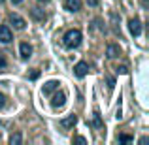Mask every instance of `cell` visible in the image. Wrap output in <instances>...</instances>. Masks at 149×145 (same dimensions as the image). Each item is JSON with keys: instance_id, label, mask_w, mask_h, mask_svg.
<instances>
[{"instance_id": "6da1fadb", "label": "cell", "mask_w": 149, "mask_h": 145, "mask_svg": "<svg viewBox=\"0 0 149 145\" xmlns=\"http://www.w3.org/2000/svg\"><path fill=\"white\" fill-rule=\"evenodd\" d=\"M81 38H83V36H81V30L72 28V30H68V32L64 34L62 44H64V47H68V49H76V47H79Z\"/></svg>"}, {"instance_id": "7a4b0ae2", "label": "cell", "mask_w": 149, "mask_h": 145, "mask_svg": "<svg viewBox=\"0 0 149 145\" xmlns=\"http://www.w3.org/2000/svg\"><path fill=\"white\" fill-rule=\"evenodd\" d=\"M10 25H13V28H17V30H23L26 26V23H25V19L21 17V15H17V13H10Z\"/></svg>"}, {"instance_id": "3957f363", "label": "cell", "mask_w": 149, "mask_h": 145, "mask_svg": "<svg viewBox=\"0 0 149 145\" xmlns=\"http://www.w3.org/2000/svg\"><path fill=\"white\" fill-rule=\"evenodd\" d=\"M74 74H76V77H85L89 74V64L87 62H77L76 66H74Z\"/></svg>"}, {"instance_id": "277c9868", "label": "cell", "mask_w": 149, "mask_h": 145, "mask_svg": "<svg viewBox=\"0 0 149 145\" xmlns=\"http://www.w3.org/2000/svg\"><path fill=\"white\" fill-rule=\"evenodd\" d=\"M128 30H130L132 36H140L142 34V23H140V19H130L128 21Z\"/></svg>"}, {"instance_id": "5b68a950", "label": "cell", "mask_w": 149, "mask_h": 145, "mask_svg": "<svg viewBox=\"0 0 149 145\" xmlns=\"http://www.w3.org/2000/svg\"><path fill=\"white\" fill-rule=\"evenodd\" d=\"M19 53H21V58H30L32 57V45L30 44H26V42H23L21 45H19Z\"/></svg>"}, {"instance_id": "8992f818", "label": "cell", "mask_w": 149, "mask_h": 145, "mask_svg": "<svg viewBox=\"0 0 149 145\" xmlns=\"http://www.w3.org/2000/svg\"><path fill=\"white\" fill-rule=\"evenodd\" d=\"M64 104H66V94H64V92H57V94L53 96V100H51V105H53L55 109L62 108Z\"/></svg>"}, {"instance_id": "52a82bcc", "label": "cell", "mask_w": 149, "mask_h": 145, "mask_svg": "<svg viewBox=\"0 0 149 145\" xmlns=\"http://www.w3.org/2000/svg\"><path fill=\"white\" fill-rule=\"evenodd\" d=\"M11 40H13L11 30L8 28V26H0V42H2V44H10Z\"/></svg>"}, {"instance_id": "ba28073f", "label": "cell", "mask_w": 149, "mask_h": 145, "mask_svg": "<svg viewBox=\"0 0 149 145\" xmlns=\"http://www.w3.org/2000/svg\"><path fill=\"white\" fill-rule=\"evenodd\" d=\"M64 6L68 11H79L81 10V0H64Z\"/></svg>"}, {"instance_id": "9c48e42d", "label": "cell", "mask_w": 149, "mask_h": 145, "mask_svg": "<svg viewBox=\"0 0 149 145\" xmlns=\"http://www.w3.org/2000/svg\"><path fill=\"white\" fill-rule=\"evenodd\" d=\"M76 123H77V117H76V115H70V117H66V119L61 121V126H62V128H72Z\"/></svg>"}, {"instance_id": "30bf717a", "label": "cell", "mask_w": 149, "mask_h": 145, "mask_svg": "<svg viewBox=\"0 0 149 145\" xmlns=\"http://www.w3.org/2000/svg\"><path fill=\"white\" fill-rule=\"evenodd\" d=\"M106 55H108L109 58H115V57H119L121 55V49H119V45H108V49H106Z\"/></svg>"}, {"instance_id": "8fae6325", "label": "cell", "mask_w": 149, "mask_h": 145, "mask_svg": "<svg viewBox=\"0 0 149 145\" xmlns=\"http://www.w3.org/2000/svg\"><path fill=\"white\" fill-rule=\"evenodd\" d=\"M58 89V81H47V83L44 85V94H51V92H55Z\"/></svg>"}, {"instance_id": "7c38bea8", "label": "cell", "mask_w": 149, "mask_h": 145, "mask_svg": "<svg viewBox=\"0 0 149 145\" xmlns=\"http://www.w3.org/2000/svg\"><path fill=\"white\" fill-rule=\"evenodd\" d=\"M93 124H95L96 128H102V121H100V113H98V109H95V115H93Z\"/></svg>"}, {"instance_id": "4fadbf2b", "label": "cell", "mask_w": 149, "mask_h": 145, "mask_svg": "<svg viewBox=\"0 0 149 145\" xmlns=\"http://www.w3.org/2000/svg\"><path fill=\"white\" fill-rule=\"evenodd\" d=\"M21 142H23L21 134H11V136H10V145H19Z\"/></svg>"}, {"instance_id": "5bb4252c", "label": "cell", "mask_w": 149, "mask_h": 145, "mask_svg": "<svg viewBox=\"0 0 149 145\" xmlns=\"http://www.w3.org/2000/svg\"><path fill=\"white\" fill-rule=\"evenodd\" d=\"M132 139H134V138H132V136H128V134H121L119 136V143H130Z\"/></svg>"}, {"instance_id": "9a60e30c", "label": "cell", "mask_w": 149, "mask_h": 145, "mask_svg": "<svg viewBox=\"0 0 149 145\" xmlns=\"http://www.w3.org/2000/svg\"><path fill=\"white\" fill-rule=\"evenodd\" d=\"M32 15H34L36 19H45V13H42L38 8H34V10H32Z\"/></svg>"}, {"instance_id": "2e32d148", "label": "cell", "mask_w": 149, "mask_h": 145, "mask_svg": "<svg viewBox=\"0 0 149 145\" xmlns=\"http://www.w3.org/2000/svg\"><path fill=\"white\" fill-rule=\"evenodd\" d=\"M8 66V62H6V58H4V55H0V70H4Z\"/></svg>"}, {"instance_id": "e0dca14e", "label": "cell", "mask_w": 149, "mask_h": 145, "mask_svg": "<svg viewBox=\"0 0 149 145\" xmlns=\"http://www.w3.org/2000/svg\"><path fill=\"white\" fill-rule=\"evenodd\" d=\"M2 108H6V96L0 92V109H2Z\"/></svg>"}, {"instance_id": "ac0fdd59", "label": "cell", "mask_w": 149, "mask_h": 145, "mask_svg": "<svg viewBox=\"0 0 149 145\" xmlns=\"http://www.w3.org/2000/svg\"><path fill=\"white\" fill-rule=\"evenodd\" d=\"M74 142H77V143H87V139H85L83 136H76V138H74Z\"/></svg>"}, {"instance_id": "d6986e66", "label": "cell", "mask_w": 149, "mask_h": 145, "mask_svg": "<svg viewBox=\"0 0 149 145\" xmlns=\"http://www.w3.org/2000/svg\"><path fill=\"white\" fill-rule=\"evenodd\" d=\"M108 87H109V89L115 87V79H113V77H108Z\"/></svg>"}, {"instance_id": "ffe728a7", "label": "cell", "mask_w": 149, "mask_h": 145, "mask_svg": "<svg viewBox=\"0 0 149 145\" xmlns=\"http://www.w3.org/2000/svg\"><path fill=\"white\" fill-rule=\"evenodd\" d=\"M117 72H119V74H128V68H127V66H119Z\"/></svg>"}, {"instance_id": "44dd1931", "label": "cell", "mask_w": 149, "mask_h": 145, "mask_svg": "<svg viewBox=\"0 0 149 145\" xmlns=\"http://www.w3.org/2000/svg\"><path fill=\"white\" fill-rule=\"evenodd\" d=\"M87 4L95 8V6H98V4H100V0H87Z\"/></svg>"}, {"instance_id": "7402d4cb", "label": "cell", "mask_w": 149, "mask_h": 145, "mask_svg": "<svg viewBox=\"0 0 149 145\" xmlns=\"http://www.w3.org/2000/svg\"><path fill=\"white\" fill-rule=\"evenodd\" d=\"M38 76H40V72H38V70H34V72L30 74V79H38Z\"/></svg>"}, {"instance_id": "603a6c76", "label": "cell", "mask_w": 149, "mask_h": 145, "mask_svg": "<svg viewBox=\"0 0 149 145\" xmlns=\"http://www.w3.org/2000/svg\"><path fill=\"white\" fill-rule=\"evenodd\" d=\"M11 2H13V4H21L23 0H11Z\"/></svg>"}, {"instance_id": "cb8c5ba5", "label": "cell", "mask_w": 149, "mask_h": 145, "mask_svg": "<svg viewBox=\"0 0 149 145\" xmlns=\"http://www.w3.org/2000/svg\"><path fill=\"white\" fill-rule=\"evenodd\" d=\"M142 2H143V4H146V6H147V4H149V0H142Z\"/></svg>"}, {"instance_id": "d4e9b609", "label": "cell", "mask_w": 149, "mask_h": 145, "mask_svg": "<svg viewBox=\"0 0 149 145\" xmlns=\"http://www.w3.org/2000/svg\"><path fill=\"white\" fill-rule=\"evenodd\" d=\"M38 2H49V0H38Z\"/></svg>"}, {"instance_id": "484cf974", "label": "cell", "mask_w": 149, "mask_h": 145, "mask_svg": "<svg viewBox=\"0 0 149 145\" xmlns=\"http://www.w3.org/2000/svg\"><path fill=\"white\" fill-rule=\"evenodd\" d=\"M0 2H4V0H0Z\"/></svg>"}]
</instances>
